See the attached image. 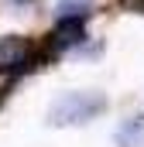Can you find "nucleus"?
I'll use <instances>...</instances> for the list:
<instances>
[{"label":"nucleus","instance_id":"nucleus-2","mask_svg":"<svg viewBox=\"0 0 144 147\" xmlns=\"http://www.w3.org/2000/svg\"><path fill=\"white\" fill-rule=\"evenodd\" d=\"M41 65V48L28 34H3L0 38V75H24Z\"/></svg>","mask_w":144,"mask_h":147},{"label":"nucleus","instance_id":"nucleus-6","mask_svg":"<svg viewBox=\"0 0 144 147\" xmlns=\"http://www.w3.org/2000/svg\"><path fill=\"white\" fill-rule=\"evenodd\" d=\"M120 3V10H127V14H144V0H117Z\"/></svg>","mask_w":144,"mask_h":147},{"label":"nucleus","instance_id":"nucleus-5","mask_svg":"<svg viewBox=\"0 0 144 147\" xmlns=\"http://www.w3.org/2000/svg\"><path fill=\"white\" fill-rule=\"evenodd\" d=\"M113 140H117V147H141V144H144V116H130V120H124V123L117 127Z\"/></svg>","mask_w":144,"mask_h":147},{"label":"nucleus","instance_id":"nucleus-4","mask_svg":"<svg viewBox=\"0 0 144 147\" xmlns=\"http://www.w3.org/2000/svg\"><path fill=\"white\" fill-rule=\"evenodd\" d=\"M100 10V0H55V17L58 21H86Z\"/></svg>","mask_w":144,"mask_h":147},{"label":"nucleus","instance_id":"nucleus-3","mask_svg":"<svg viewBox=\"0 0 144 147\" xmlns=\"http://www.w3.org/2000/svg\"><path fill=\"white\" fill-rule=\"evenodd\" d=\"M82 41H86V21H58V24L48 31L45 45H41V62L65 55L72 48H79Z\"/></svg>","mask_w":144,"mask_h":147},{"label":"nucleus","instance_id":"nucleus-1","mask_svg":"<svg viewBox=\"0 0 144 147\" xmlns=\"http://www.w3.org/2000/svg\"><path fill=\"white\" fill-rule=\"evenodd\" d=\"M110 99L100 89H75V92H62L52 99L48 106V127H82L89 120H96L100 113H107Z\"/></svg>","mask_w":144,"mask_h":147},{"label":"nucleus","instance_id":"nucleus-7","mask_svg":"<svg viewBox=\"0 0 144 147\" xmlns=\"http://www.w3.org/2000/svg\"><path fill=\"white\" fill-rule=\"evenodd\" d=\"M0 106H3V89H0Z\"/></svg>","mask_w":144,"mask_h":147}]
</instances>
